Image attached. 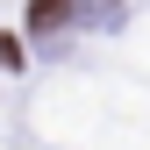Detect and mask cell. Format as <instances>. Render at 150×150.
<instances>
[{
	"instance_id": "obj_1",
	"label": "cell",
	"mask_w": 150,
	"mask_h": 150,
	"mask_svg": "<svg viewBox=\"0 0 150 150\" xmlns=\"http://www.w3.org/2000/svg\"><path fill=\"white\" fill-rule=\"evenodd\" d=\"M71 14H79L71 0H29V29H43V36H50V29H64Z\"/></svg>"
},
{
	"instance_id": "obj_2",
	"label": "cell",
	"mask_w": 150,
	"mask_h": 150,
	"mask_svg": "<svg viewBox=\"0 0 150 150\" xmlns=\"http://www.w3.org/2000/svg\"><path fill=\"white\" fill-rule=\"evenodd\" d=\"M0 64H22V43L14 36H0Z\"/></svg>"
}]
</instances>
